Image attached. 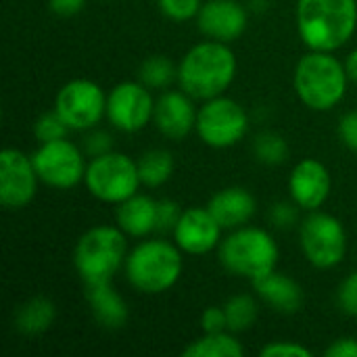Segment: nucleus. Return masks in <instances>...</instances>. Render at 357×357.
Listing matches in <instances>:
<instances>
[{
    "label": "nucleus",
    "instance_id": "obj_1",
    "mask_svg": "<svg viewBox=\"0 0 357 357\" xmlns=\"http://www.w3.org/2000/svg\"><path fill=\"white\" fill-rule=\"evenodd\" d=\"M238 61L230 44L203 40L186 50L178 63V84L195 100H209L226 94L234 84Z\"/></svg>",
    "mask_w": 357,
    "mask_h": 357
},
{
    "label": "nucleus",
    "instance_id": "obj_2",
    "mask_svg": "<svg viewBox=\"0 0 357 357\" xmlns=\"http://www.w3.org/2000/svg\"><path fill=\"white\" fill-rule=\"evenodd\" d=\"M295 23L307 50L337 52L357 29V0H297Z\"/></svg>",
    "mask_w": 357,
    "mask_h": 357
},
{
    "label": "nucleus",
    "instance_id": "obj_3",
    "mask_svg": "<svg viewBox=\"0 0 357 357\" xmlns=\"http://www.w3.org/2000/svg\"><path fill=\"white\" fill-rule=\"evenodd\" d=\"M184 272V253L165 238H140L126 257L123 274L128 284L142 295H163L172 291Z\"/></svg>",
    "mask_w": 357,
    "mask_h": 357
},
{
    "label": "nucleus",
    "instance_id": "obj_4",
    "mask_svg": "<svg viewBox=\"0 0 357 357\" xmlns=\"http://www.w3.org/2000/svg\"><path fill=\"white\" fill-rule=\"evenodd\" d=\"M349 75L335 52L307 50L295 65L293 88L297 98L312 111L326 113L341 105L347 94Z\"/></svg>",
    "mask_w": 357,
    "mask_h": 357
},
{
    "label": "nucleus",
    "instance_id": "obj_5",
    "mask_svg": "<svg viewBox=\"0 0 357 357\" xmlns=\"http://www.w3.org/2000/svg\"><path fill=\"white\" fill-rule=\"evenodd\" d=\"M128 236L111 224L88 228L75 243L73 268L84 284L113 282L128 257Z\"/></svg>",
    "mask_w": 357,
    "mask_h": 357
},
{
    "label": "nucleus",
    "instance_id": "obj_6",
    "mask_svg": "<svg viewBox=\"0 0 357 357\" xmlns=\"http://www.w3.org/2000/svg\"><path fill=\"white\" fill-rule=\"evenodd\" d=\"M218 257L226 272L253 282L276 270L280 249L268 230L247 224L228 230L218 247Z\"/></svg>",
    "mask_w": 357,
    "mask_h": 357
},
{
    "label": "nucleus",
    "instance_id": "obj_7",
    "mask_svg": "<svg viewBox=\"0 0 357 357\" xmlns=\"http://www.w3.org/2000/svg\"><path fill=\"white\" fill-rule=\"evenodd\" d=\"M86 190L100 203L117 205L132 195L138 192L142 186L138 174V161L130 155L111 151L100 157H92L86 167L84 176Z\"/></svg>",
    "mask_w": 357,
    "mask_h": 357
},
{
    "label": "nucleus",
    "instance_id": "obj_8",
    "mask_svg": "<svg viewBox=\"0 0 357 357\" xmlns=\"http://www.w3.org/2000/svg\"><path fill=\"white\" fill-rule=\"evenodd\" d=\"M299 247L312 268L333 270L347 255V230L333 213L310 211L299 224Z\"/></svg>",
    "mask_w": 357,
    "mask_h": 357
},
{
    "label": "nucleus",
    "instance_id": "obj_9",
    "mask_svg": "<svg viewBox=\"0 0 357 357\" xmlns=\"http://www.w3.org/2000/svg\"><path fill=\"white\" fill-rule=\"evenodd\" d=\"M249 126L251 121L247 109L238 100L222 94L203 100V105L199 107L195 132L203 144L222 151L245 140V136L249 134Z\"/></svg>",
    "mask_w": 357,
    "mask_h": 357
},
{
    "label": "nucleus",
    "instance_id": "obj_10",
    "mask_svg": "<svg viewBox=\"0 0 357 357\" xmlns=\"http://www.w3.org/2000/svg\"><path fill=\"white\" fill-rule=\"evenodd\" d=\"M86 153L79 144L59 138L52 142H40L31 153L33 167L40 176V182L54 190H71L84 182L86 176Z\"/></svg>",
    "mask_w": 357,
    "mask_h": 357
},
{
    "label": "nucleus",
    "instance_id": "obj_11",
    "mask_svg": "<svg viewBox=\"0 0 357 357\" xmlns=\"http://www.w3.org/2000/svg\"><path fill=\"white\" fill-rule=\"evenodd\" d=\"M54 109L71 132H88L107 117V92L92 79L75 77L61 86Z\"/></svg>",
    "mask_w": 357,
    "mask_h": 357
},
{
    "label": "nucleus",
    "instance_id": "obj_12",
    "mask_svg": "<svg viewBox=\"0 0 357 357\" xmlns=\"http://www.w3.org/2000/svg\"><path fill=\"white\" fill-rule=\"evenodd\" d=\"M155 102L153 90L140 79L119 82L107 92V121L117 132L136 134L153 121Z\"/></svg>",
    "mask_w": 357,
    "mask_h": 357
},
{
    "label": "nucleus",
    "instance_id": "obj_13",
    "mask_svg": "<svg viewBox=\"0 0 357 357\" xmlns=\"http://www.w3.org/2000/svg\"><path fill=\"white\" fill-rule=\"evenodd\" d=\"M38 184L40 176L33 167L31 155L13 146L0 153V203L4 209H25L36 199Z\"/></svg>",
    "mask_w": 357,
    "mask_h": 357
},
{
    "label": "nucleus",
    "instance_id": "obj_14",
    "mask_svg": "<svg viewBox=\"0 0 357 357\" xmlns=\"http://www.w3.org/2000/svg\"><path fill=\"white\" fill-rule=\"evenodd\" d=\"M333 176L328 167L314 159L305 157L295 163L289 174V195L291 201L301 207V211H318L331 197Z\"/></svg>",
    "mask_w": 357,
    "mask_h": 357
},
{
    "label": "nucleus",
    "instance_id": "obj_15",
    "mask_svg": "<svg viewBox=\"0 0 357 357\" xmlns=\"http://www.w3.org/2000/svg\"><path fill=\"white\" fill-rule=\"evenodd\" d=\"M195 21L205 38L232 44L249 27V8L238 0H207Z\"/></svg>",
    "mask_w": 357,
    "mask_h": 357
},
{
    "label": "nucleus",
    "instance_id": "obj_16",
    "mask_svg": "<svg viewBox=\"0 0 357 357\" xmlns=\"http://www.w3.org/2000/svg\"><path fill=\"white\" fill-rule=\"evenodd\" d=\"M197 115L199 109L190 94H186L182 88L180 90L167 88L157 96L153 123L163 138L180 142L195 132Z\"/></svg>",
    "mask_w": 357,
    "mask_h": 357
},
{
    "label": "nucleus",
    "instance_id": "obj_17",
    "mask_svg": "<svg viewBox=\"0 0 357 357\" xmlns=\"http://www.w3.org/2000/svg\"><path fill=\"white\" fill-rule=\"evenodd\" d=\"M222 226L205 207L184 209L172 236L184 255H207L215 251L222 243Z\"/></svg>",
    "mask_w": 357,
    "mask_h": 357
},
{
    "label": "nucleus",
    "instance_id": "obj_18",
    "mask_svg": "<svg viewBox=\"0 0 357 357\" xmlns=\"http://www.w3.org/2000/svg\"><path fill=\"white\" fill-rule=\"evenodd\" d=\"M253 289H255L257 299L264 305H268L272 312L282 314V316L297 314L305 301L301 284L289 274H282L278 270L253 280Z\"/></svg>",
    "mask_w": 357,
    "mask_h": 357
},
{
    "label": "nucleus",
    "instance_id": "obj_19",
    "mask_svg": "<svg viewBox=\"0 0 357 357\" xmlns=\"http://www.w3.org/2000/svg\"><path fill=\"white\" fill-rule=\"evenodd\" d=\"M207 209L224 230H236L253 220L257 201L245 186H226L209 199Z\"/></svg>",
    "mask_w": 357,
    "mask_h": 357
},
{
    "label": "nucleus",
    "instance_id": "obj_20",
    "mask_svg": "<svg viewBox=\"0 0 357 357\" xmlns=\"http://www.w3.org/2000/svg\"><path fill=\"white\" fill-rule=\"evenodd\" d=\"M115 224L128 238H146L157 232V199L136 192L115 205Z\"/></svg>",
    "mask_w": 357,
    "mask_h": 357
},
{
    "label": "nucleus",
    "instance_id": "obj_21",
    "mask_svg": "<svg viewBox=\"0 0 357 357\" xmlns=\"http://www.w3.org/2000/svg\"><path fill=\"white\" fill-rule=\"evenodd\" d=\"M86 297L94 322L105 331H121L130 320V307L113 282H98L86 287Z\"/></svg>",
    "mask_w": 357,
    "mask_h": 357
},
{
    "label": "nucleus",
    "instance_id": "obj_22",
    "mask_svg": "<svg viewBox=\"0 0 357 357\" xmlns=\"http://www.w3.org/2000/svg\"><path fill=\"white\" fill-rule=\"evenodd\" d=\"M54 320H56L54 301L44 295H36V297H29L27 301H23L15 310L13 326L23 337H40L46 331H50Z\"/></svg>",
    "mask_w": 357,
    "mask_h": 357
},
{
    "label": "nucleus",
    "instance_id": "obj_23",
    "mask_svg": "<svg viewBox=\"0 0 357 357\" xmlns=\"http://www.w3.org/2000/svg\"><path fill=\"white\" fill-rule=\"evenodd\" d=\"M184 357H243L245 347L234 333H205L182 351Z\"/></svg>",
    "mask_w": 357,
    "mask_h": 357
},
{
    "label": "nucleus",
    "instance_id": "obj_24",
    "mask_svg": "<svg viewBox=\"0 0 357 357\" xmlns=\"http://www.w3.org/2000/svg\"><path fill=\"white\" fill-rule=\"evenodd\" d=\"M136 161H138L140 182L146 188H161L172 180L176 169L174 155L165 149H149Z\"/></svg>",
    "mask_w": 357,
    "mask_h": 357
},
{
    "label": "nucleus",
    "instance_id": "obj_25",
    "mask_svg": "<svg viewBox=\"0 0 357 357\" xmlns=\"http://www.w3.org/2000/svg\"><path fill=\"white\" fill-rule=\"evenodd\" d=\"M138 79L151 90H167L178 82V65L165 54H151L138 67Z\"/></svg>",
    "mask_w": 357,
    "mask_h": 357
},
{
    "label": "nucleus",
    "instance_id": "obj_26",
    "mask_svg": "<svg viewBox=\"0 0 357 357\" xmlns=\"http://www.w3.org/2000/svg\"><path fill=\"white\" fill-rule=\"evenodd\" d=\"M224 310H226L228 331L234 333V335L253 328V324H255V320H257V314H259L257 299H255L253 295H247V293L232 295V297L224 303Z\"/></svg>",
    "mask_w": 357,
    "mask_h": 357
},
{
    "label": "nucleus",
    "instance_id": "obj_27",
    "mask_svg": "<svg viewBox=\"0 0 357 357\" xmlns=\"http://www.w3.org/2000/svg\"><path fill=\"white\" fill-rule=\"evenodd\" d=\"M253 153L264 165H280L289 159V142L278 132H261L255 136Z\"/></svg>",
    "mask_w": 357,
    "mask_h": 357
},
{
    "label": "nucleus",
    "instance_id": "obj_28",
    "mask_svg": "<svg viewBox=\"0 0 357 357\" xmlns=\"http://www.w3.org/2000/svg\"><path fill=\"white\" fill-rule=\"evenodd\" d=\"M69 132L71 130L67 128L63 117L56 113V109L42 113L33 123V136H36L38 144L40 142H52V140H59V138H67Z\"/></svg>",
    "mask_w": 357,
    "mask_h": 357
},
{
    "label": "nucleus",
    "instance_id": "obj_29",
    "mask_svg": "<svg viewBox=\"0 0 357 357\" xmlns=\"http://www.w3.org/2000/svg\"><path fill=\"white\" fill-rule=\"evenodd\" d=\"M201 6H203L201 0H157L159 13L174 23H184V21L197 19Z\"/></svg>",
    "mask_w": 357,
    "mask_h": 357
},
{
    "label": "nucleus",
    "instance_id": "obj_30",
    "mask_svg": "<svg viewBox=\"0 0 357 357\" xmlns=\"http://www.w3.org/2000/svg\"><path fill=\"white\" fill-rule=\"evenodd\" d=\"M82 149H84V153L92 159V157H100V155H107V153H111V151H115L113 149V136L107 132V130H102V128H92V130H88L86 132V136H84V142H82Z\"/></svg>",
    "mask_w": 357,
    "mask_h": 357
},
{
    "label": "nucleus",
    "instance_id": "obj_31",
    "mask_svg": "<svg viewBox=\"0 0 357 357\" xmlns=\"http://www.w3.org/2000/svg\"><path fill=\"white\" fill-rule=\"evenodd\" d=\"M182 213L184 209L174 199H159L157 201V232H174Z\"/></svg>",
    "mask_w": 357,
    "mask_h": 357
},
{
    "label": "nucleus",
    "instance_id": "obj_32",
    "mask_svg": "<svg viewBox=\"0 0 357 357\" xmlns=\"http://www.w3.org/2000/svg\"><path fill=\"white\" fill-rule=\"evenodd\" d=\"M337 303H339V310L345 316L357 318V272L349 274L347 278H343V282L339 284Z\"/></svg>",
    "mask_w": 357,
    "mask_h": 357
},
{
    "label": "nucleus",
    "instance_id": "obj_33",
    "mask_svg": "<svg viewBox=\"0 0 357 357\" xmlns=\"http://www.w3.org/2000/svg\"><path fill=\"white\" fill-rule=\"evenodd\" d=\"M299 211H301V207L297 203H293V201H278L270 209V220H272V224L276 228L289 230V228H293L299 222Z\"/></svg>",
    "mask_w": 357,
    "mask_h": 357
},
{
    "label": "nucleus",
    "instance_id": "obj_34",
    "mask_svg": "<svg viewBox=\"0 0 357 357\" xmlns=\"http://www.w3.org/2000/svg\"><path fill=\"white\" fill-rule=\"evenodd\" d=\"M261 357H312V349L297 341H272L261 347Z\"/></svg>",
    "mask_w": 357,
    "mask_h": 357
},
{
    "label": "nucleus",
    "instance_id": "obj_35",
    "mask_svg": "<svg viewBox=\"0 0 357 357\" xmlns=\"http://www.w3.org/2000/svg\"><path fill=\"white\" fill-rule=\"evenodd\" d=\"M201 328L203 333H222L228 331L226 310L224 305H209L201 314Z\"/></svg>",
    "mask_w": 357,
    "mask_h": 357
},
{
    "label": "nucleus",
    "instance_id": "obj_36",
    "mask_svg": "<svg viewBox=\"0 0 357 357\" xmlns=\"http://www.w3.org/2000/svg\"><path fill=\"white\" fill-rule=\"evenodd\" d=\"M339 138L351 153L357 155V109L347 111L339 119Z\"/></svg>",
    "mask_w": 357,
    "mask_h": 357
},
{
    "label": "nucleus",
    "instance_id": "obj_37",
    "mask_svg": "<svg viewBox=\"0 0 357 357\" xmlns=\"http://www.w3.org/2000/svg\"><path fill=\"white\" fill-rule=\"evenodd\" d=\"M326 357H357V339L356 337H341L333 341L326 351Z\"/></svg>",
    "mask_w": 357,
    "mask_h": 357
},
{
    "label": "nucleus",
    "instance_id": "obj_38",
    "mask_svg": "<svg viewBox=\"0 0 357 357\" xmlns=\"http://www.w3.org/2000/svg\"><path fill=\"white\" fill-rule=\"evenodd\" d=\"M84 6H86V0H48V8L56 17H73L82 13Z\"/></svg>",
    "mask_w": 357,
    "mask_h": 357
},
{
    "label": "nucleus",
    "instance_id": "obj_39",
    "mask_svg": "<svg viewBox=\"0 0 357 357\" xmlns=\"http://www.w3.org/2000/svg\"><path fill=\"white\" fill-rule=\"evenodd\" d=\"M343 63H345V69H347L349 79L357 84V48H354V50L345 56V61H343Z\"/></svg>",
    "mask_w": 357,
    "mask_h": 357
},
{
    "label": "nucleus",
    "instance_id": "obj_40",
    "mask_svg": "<svg viewBox=\"0 0 357 357\" xmlns=\"http://www.w3.org/2000/svg\"><path fill=\"white\" fill-rule=\"evenodd\" d=\"M270 4H272V0H247V8L251 13H257V15L266 13L270 8Z\"/></svg>",
    "mask_w": 357,
    "mask_h": 357
}]
</instances>
